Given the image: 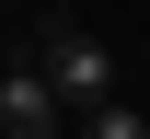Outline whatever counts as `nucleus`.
Here are the masks:
<instances>
[{
	"label": "nucleus",
	"instance_id": "nucleus-3",
	"mask_svg": "<svg viewBox=\"0 0 150 139\" xmlns=\"http://www.w3.org/2000/svg\"><path fill=\"white\" fill-rule=\"evenodd\" d=\"M81 139H150V116H127V104H93V116H81Z\"/></svg>",
	"mask_w": 150,
	"mask_h": 139
},
{
	"label": "nucleus",
	"instance_id": "nucleus-1",
	"mask_svg": "<svg viewBox=\"0 0 150 139\" xmlns=\"http://www.w3.org/2000/svg\"><path fill=\"white\" fill-rule=\"evenodd\" d=\"M35 70L58 81V104H69V116L115 104V58H104V35H93L81 12H46V23H35Z\"/></svg>",
	"mask_w": 150,
	"mask_h": 139
},
{
	"label": "nucleus",
	"instance_id": "nucleus-2",
	"mask_svg": "<svg viewBox=\"0 0 150 139\" xmlns=\"http://www.w3.org/2000/svg\"><path fill=\"white\" fill-rule=\"evenodd\" d=\"M81 116H69V104H58V81L35 70V58H12V70H0V139H69Z\"/></svg>",
	"mask_w": 150,
	"mask_h": 139
},
{
	"label": "nucleus",
	"instance_id": "nucleus-4",
	"mask_svg": "<svg viewBox=\"0 0 150 139\" xmlns=\"http://www.w3.org/2000/svg\"><path fill=\"white\" fill-rule=\"evenodd\" d=\"M0 70H12V58H0Z\"/></svg>",
	"mask_w": 150,
	"mask_h": 139
}]
</instances>
